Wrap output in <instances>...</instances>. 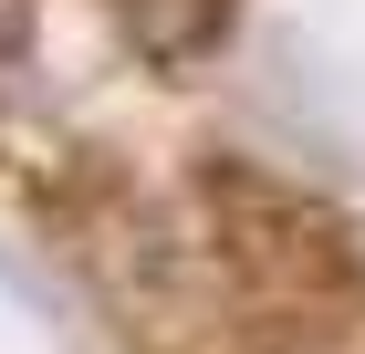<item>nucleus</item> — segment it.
Masks as SVG:
<instances>
[{
	"mask_svg": "<svg viewBox=\"0 0 365 354\" xmlns=\"http://www.w3.org/2000/svg\"><path fill=\"white\" fill-rule=\"evenodd\" d=\"M209 209H230V250L261 261V271H282V281H344V261H355L344 250V219L324 198L272 188L251 167H209Z\"/></svg>",
	"mask_w": 365,
	"mask_h": 354,
	"instance_id": "f257e3e1",
	"label": "nucleus"
},
{
	"mask_svg": "<svg viewBox=\"0 0 365 354\" xmlns=\"http://www.w3.org/2000/svg\"><path fill=\"white\" fill-rule=\"evenodd\" d=\"M125 21H136L146 53H188V42H209V31L230 21V0H115Z\"/></svg>",
	"mask_w": 365,
	"mask_h": 354,
	"instance_id": "f03ea898",
	"label": "nucleus"
},
{
	"mask_svg": "<svg viewBox=\"0 0 365 354\" xmlns=\"http://www.w3.org/2000/svg\"><path fill=\"white\" fill-rule=\"evenodd\" d=\"M31 53V0H0V73Z\"/></svg>",
	"mask_w": 365,
	"mask_h": 354,
	"instance_id": "7ed1b4c3",
	"label": "nucleus"
}]
</instances>
